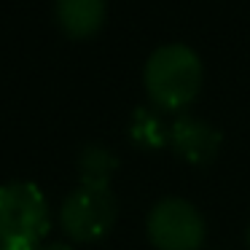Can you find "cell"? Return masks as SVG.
Instances as JSON below:
<instances>
[{"label":"cell","instance_id":"cell-1","mask_svg":"<svg viewBox=\"0 0 250 250\" xmlns=\"http://www.w3.org/2000/svg\"><path fill=\"white\" fill-rule=\"evenodd\" d=\"M205 83V65L186 43L159 46L143 67V89L151 108L162 113H186L199 97Z\"/></svg>","mask_w":250,"mask_h":250},{"label":"cell","instance_id":"cell-2","mask_svg":"<svg viewBox=\"0 0 250 250\" xmlns=\"http://www.w3.org/2000/svg\"><path fill=\"white\" fill-rule=\"evenodd\" d=\"M54 212L43 188L30 180L0 186V242H35L49 237Z\"/></svg>","mask_w":250,"mask_h":250},{"label":"cell","instance_id":"cell-3","mask_svg":"<svg viewBox=\"0 0 250 250\" xmlns=\"http://www.w3.org/2000/svg\"><path fill=\"white\" fill-rule=\"evenodd\" d=\"M57 221L73 245H94L113 231L119 221V199L108 186L78 183L62 199Z\"/></svg>","mask_w":250,"mask_h":250},{"label":"cell","instance_id":"cell-4","mask_svg":"<svg viewBox=\"0 0 250 250\" xmlns=\"http://www.w3.org/2000/svg\"><path fill=\"white\" fill-rule=\"evenodd\" d=\"M146 234L153 250H202L207 223L194 202L164 196L148 210Z\"/></svg>","mask_w":250,"mask_h":250},{"label":"cell","instance_id":"cell-5","mask_svg":"<svg viewBox=\"0 0 250 250\" xmlns=\"http://www.w3.org/2000/svg\"><path fill=\"white\" fill-rule=\"evenodd\" d=\"M223 146V135L218 126L194 113H180L169 121L167 148L191 167H207L218 159Z\"/></svg>","mask_w":250,"mask_h":250},{"label":"cell","instance_id":"cell-6","mask_svg":"<svg viewBox=\"0 0 250 250\" xmlns=\"http://www.w3.org/2000/svg\"><path fill=\"white\" fill-rule=\"evenodd\" d=\"M108 19V0H54V22L67 38L89 41Z\"/></svg>","mask_w":250,"mask_h":250},{"label":"cell","instance_id":"cell-7","mask_svg":"<svg viewBox=\"0 0 250 250\" xmlns=\"http://www.w3.org/2000/svg\"><path fill=\"white\" fill-rule=\"evenodd\" d=\"M78 183L81 186H108L119 169V156L103 143H89L78 151L76 159Z\"/></svg>","mask_w":250,"mask_h":250},{"label":"cell","instance_id":"cell-8","mask_svg":"<svg viewBox=\"0 0 250 250\" xmlns=\"http://www.w3.org/2000/svg\"><path fill=\"white\" fill-rule=\"evenodd\" d=\"M129 140L140 151H162L169 143V124L164 121L162 110L156 108H137L129 119Z\"/></svg>","mask_w":250,"mask_h":250},{"label":"cell","instance_id":"cell-9","mask_svg":"<svg viewBox=\"0 0 250 250\" xmlns=\"http://www.w3.org/2000/svg\"><path fill=\"white\" fill-rule=\"evenodd\" d=\"M0 250H41L35 242H0Z\"/></svg>","mask_w":250,"mask_h":250},{"label":"cell","instance_id":"cell-10","mask_svg":"<svg viewBox=\"0 0 250 250\" xmlns=\"http://www.w3.org/2000/svg\"><path fill=\"white\" fill-rule=\"evenodd\" d=\"M41 250H78L70 239H57V242H46L41 245Z\"/></svg>","mask_w":250,"mask_h":250},{"label":"cell","instance_id":"cell-11","mask_svg":"<svg viewBox=\"0 0 250 250\" xmlns=\"http://www.w3.org/2000/svg\"><path fill=\"white\" fill-rule=\"evenodd\" d=\"M245 242H248V250H250V223H248V229H245Z\"/></svg>","mask_w":250,"mask_h":250}]
</instances>
